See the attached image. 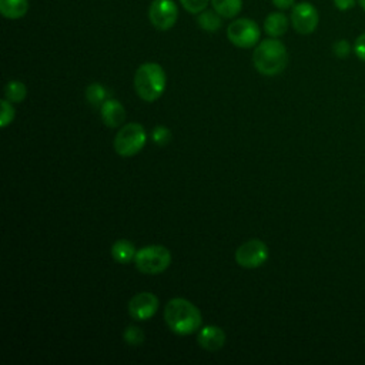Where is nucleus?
<instances>
[{"instance_id":"21","label":"nucleus","mask_w":365,"mask_h":365,"mask_svg":"<svg viewBox=\"0 0 365 365\" xmlns=\"http://www.w3.org/2000/svg\"><path fill=\"white\" fill-rule=\"evenodd\" d=\"M151 140L157 145H167L171 141V131L164 125H157L151 131Z\"/></svg>"},{"instance_id":"26","label":"nucleus","mask_w":365,"mask_h":365,"mask_svg":"<svg viewBox=\"0 0 365 365\" xmlns=\"http://www.w3.org/2000/svg\"><path fill=\"white\" fill-rule=\"evenodd\" d=\"M356 0H334V4L338 10L341 11H346L349 9H352L355 6Z\"/></svg>"},{"instance_id":"5","label":"nucleus","mask_w":365,"mask_h":365,"mask_svg":"<svg viewBox=\"0 0 365 365\" xmlns=\"http://www.w3.org/2000/svg\"><path fill=\"white\" fill-rule=\"evenodd\" d=\"M145 141V128L140 123H128L117 131L113 145L118 155L133 157L144 148Z\"/></svg>"},{"instance_id":"11","label":"nucleus","mask_w":365,"mask_h":365,"mask_svg":"<svg viewBox=\"0 0 365 365\" xmlns=\"http://www.w3.org/2000/svg\"><path fill=\"white\" fill-rule=\"evenodd\" d=\"M198 345L210 352L221 349L225 344V332L217 325H205L197 334Z\"/></svg>"},{"instance_id":"18","label":"nucleus","mask_w":365,"mask_h":365,"mask_svg":"<svg viewBox=\"0 0 365 365\" xmlns=\"http://www.w3.org/2000/svg\"><path fill=\"white\" fill-rule=\"evenodd\" d=\"M86 98L93 107H101L103 103L108 98V91L103 84L91 83L86 88Z\"/></svg>"},{"instance_id":"8","label":"nucleus","mask_w":365,"mask_h":365,"mask_svg":"<svg viewBox=\"0 0 365 365\" xmlns=\"http://www.w3.org/2000/svg\"><path fill=\"white\" fill-rule=\"evenodd\" d=\"M148 19L157 30H170L178 19V7L173 0H154L148 9Z\"/></svg>"},{"instance_id":"19","label":"nucleus","mask_w":365,"mask_h":365,"mask_svg":"<svg viewBox=\"0 0 365 365\" xmlns=\"http://www.w3.org/2000/svg\"><path fill=\"white\" fill-rule=\"evenodd\" d=\"M27 96V88L21 81L11 80L4 87V97L11 103H21Z\"/></svg>"},{"instance_id":"16","label":"nucleus","mask_w":365,"mask_h":365,"mask_svg":"<svg viewBox=\"0 0 365 365\" xmlns=\"http://www.w3.org/2000/svg\"><path fill=\"white\" fill-rule=\"evenodd\" d=\"M197 23L198 26L204 30V31H210L214 33L217 30L221 29L222 26V17L214 10H204L201 13H198L197 17Z\"/></svg>"},{"instance_id":"24","label":"nucleus","mask_w":365,"mask_h":365,"mask_svg":"<svg viewBox=\"0 0 365 365\" xmlns=\"http://www.w3.org/2000/svg\"><path fill=\"white\" fill-rule=\"evenodd\" d=\"M354 51L359 60L365 61V33H362L361 36L356 37L355 44H354Z\"/></svg>"},{"instance_id":"3","label":"nucleus","mask_w":365,"mask_h":365,"mask_svg":"<svg viewBox=\"0 0 365 365\" xmlns=\"http://www.w3.org/2000/svg\"><path fill=\"white\" fill-rule=\"evenodd\" d=\"M165 83L167 78L163 67L154 61L143 63L134 74V90L147 103H153L163 96Z\"/></svg>"},{"instance_id":"2","label":"nucleus","mask_w":365,"mask_h":365,"mask_svg":"<svg viewBox=\"0 0 365 365\" xmlns=\"http://www.w3.org/2000/svg\"><path fill=\"white\" fill-rule=\"evenodd\" d=\"M252 63L262 76H277L288 63L287 47L275 37L259 41L252 53Z\"/></svg>"},{"instance_id":"10","label":"nucleus","mask_w":365,"mask_h":365,"mask_svg":"<svg viewBox=\"0 0 365 365\" xmlns=\"http://www.w3.org/2000/svg\"><path fill=\"white\" fill-rule=\"evenodd\" d=\"M158 305L160 301L155 294L148 291L138 292L128 302V314L135 321H147L155 315Z\"/></svg>"},{"instance_id":"28","label":"nucleus","mask_w":365,"mask_h":365,"mask_svg":"<svg viewBox=\"0 0 365 365\" xmlns=\"http://www.w3.org/2000/svg\"><path fill=\"white\" fill-rule=\"evenodd\" d=\"M359 6H361L362 10L365 11V0H359Z\"/></svg>"},{"instance_id":"27","label":"nucleus","mask_w":365,"mask_h":365,"mask_svg":"<svg viewBox=\"0 0 365 365\" xmlns=\"http://www.w3.org/2000/svg\"><path fill=\"white\" fill-rule=\"evenodd\" d=\"M272 3L279 10H287L295 4V0H272Z\"/></svg>"},{"instance_id":"1","label":"nucleus","mask_w":365,"mask_h":365,"mask_svg":"<svg viewBox=\"0 0 365 365\" xmlns=\"http://www.w3.org/2000/svg\"><path fill=\"white\" fill-rule=\"evenodd\" d=\"M164 319L167 327L177 335H191L200 329L202 317L200 309L185 298H173L164 308Z\"/></svg>"},{"instance_id":"9","label":"nucleus","mask_w":365,"mask_h":365,"mask_svg":"<svg viewBox=\"0 0 365 365\" xmlns=\"http://www.w3.org/2000/svg\"><path fill=\"white\" fill-rule=\"evenodd\" d=\"M319 21L318 10L308 1H301L292 6L291 24L299 34H311L315 31Z\"/></svg>"},{"instance_id":"12","label":"nucleus","mask_w":365,"mask_h":365,"mask_svg":"<svg viewBox=\"0 0 365 365\" xmlns=\"http://www.w3.org/2000/svg\"><path fill=\"white\" fill-rule=\"evenodd\" d=\"M100 111H101L103 123L110 128H115L121 125L125 120V108L115 98H107L100 107Z\"/></svg>"},{"instance_id":"13","label":"nucleus","mask_w":365,"mask_h":365,"mask_svg":"<svg viewBox=\"0 0 365 365\" xmlns=\"http://www.w3.org/2000/svg\"><path fill=\"white\" fill-rule=\"evenodd\" d=\"M288 30V17L281 11L269 13L264 20V31L269 37H281Z\"/></svg>"},{"instance_id":"23","label":"nucleus","mask_w":365,"mask_h":365,"mask_svg":"<svg viewBox=\"0 0 365 365\" xmlns=\"http://www.w3.org/2000/svg\"><path fill=\"white\" fill-rule=\"evenodd\" d=\"M210 0H180V3L182 4V7L192 14H198L201 11L205 10L207 4Z\"/></svg>"},{"instance_id":"15","label":"nucleus","mask_w":365,"mask_h":365,"mask_svg":"<svg viewBox=\"0 0 365 365\" xmlns=\"http://www.w3.org/2000/svg\"><path fill=\"white\" fill-rule=\"evenodd\" d=\"M29 10V0H0V13L10 20L21 19Z\"/></svg>"},{"instance_id":"6","label":"nucleus","mask_w":365,"mask_h":365,"mask_svg":"<svg viewBox=\"0 0 365 365\" xmlns=\"http://www.w3.org/2000/svg\"><path fill=\"white\" fill-rule=\"evenodd\" d=\"M228 40L241 48H251L259 43L261 29L251 19H237L228 24Z\"/></svg>"},{"instance_id":"7","label":"nucleus","mask_w":365,"mask_h":365,"mask_svg":"<svg viewBox=\"0 0 365 365\" xmlns=\"http://www.w3.org/2000/svg\"><path fill=\"white\" fill-rule=\"evenodd\" d=\"M268 257L267 244L258 238L245 241L235 251V262L242 268H258L267 262Z\"/></svg>"},{"instance_id":"14","label":"nucleus","mask_w":365,"mask_h":365,"mask_svg":"<svg viewBox=\"0 0 365 365\" xmlns=\"http://www.w3.org/2000/svg\"><path fill=\"white\" fill-rule=\"evenodd\" d=\"M137 250L128 240H117L111 245V257L118 264H128L134 261Z\"/></svg>"},{"instance_id":"20","label":"nucleus","mask_w":365,"mask_h":365,"mask_svg":"<svg viewBox=\"0 0 365 365\" xmlns=\"http://www.w3.org/2000/svg\"><path fill=\"white\" fill-rule=\"evenodd\" d=\"M123 338L124 341L128 344V345H133V346H137V345H141L144 342V332L141 328L135 327V325H130L124 329L123 332Z\"/></svg>"},{"instance_id":"25","label":"nucleus","mask_w":365,"mask_h":365,"mask_svg":"<svg viewBox=\"0 0 365 365\" xmlns=\"http://www.w3.org/2000/svg\"><path fill=\"white\" fill-rule=\"evenodd\" d=\"M334 53H335V56H338V57H341V58L346 57V56L349 54V44H348V41H346V40H339V41H336V43L334 44Z\"/></svg>"},{"instance_id":"17","label":"nucleus","mask_w":365,"mask_h":365,"mask_svg":"<svg viewBox=\"0 0 365 365\" xmlns=\"http://www.w3.org/2000/svg\"><path fill=\"white\" fill-rule=\"evenodd\" d=\"M214 10L222 19H232L235 17L242 7V0H211Z\"/></svg>"},{"instance_id":"4","label":"nucleus","mask_w":365,"mask_h":365,"mask_svg":"<svg viewBox=\"0 0 365 365\" xmlns=\"http://www.w3.org/2000/svg\"><path fill=\"white\" fill-rule=\"evenodd\" d=\"M134 264L140 272L155 275L170 267L171 252L164 245H145L137 250Z\"/></svg>"},{"instance_id":"22","label":"nucleus","mask_w":365,"mask_h":365,"mask_svg":"<svg viewBox=\"0 0 365 365\" xmlns=\"http://www.w3.org/2000/svg\"><path fill=\"white\" fill-rule=\"evenodd\" d=\"M1 114H0V127H7L13 120H14V114L16 110L11 106V101L9 100H1Z\"/></svg>"}]
</instances>
